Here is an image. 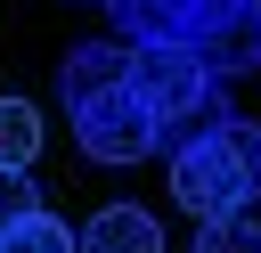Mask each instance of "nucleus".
Here are the masks:
<instances>
[{"mask_svg": "<svg viewBox=\"0 0 261 253\" xmlns=\"http://www.w3.org/2000/svg\"><path fill=\"white\" fill-rule=\"evenodd\" d=\"M253 8H261V0H253Z\"/></svg>", "mask_w": 261, "mask_h": 253, "instance_id": "nucleus-14", "label": "nucleus"}, {"mask_svg": "<svg viewBox=\"0 0 261 253\" xmlns=\"http://www.w3.org/2000/svg\"><path fill=\"white\" fill-rule=\"evenodd\" d=\"M204 8H228V0H204Z\"/></svg>", "mask_w": 261, "mask_h": 253, "instance_id": "nucleus-13", "label": "nucleus"}, {"mask_svg": "<svg viewBox=\"0 0 261 253\" xmlns=\"http://www.w3.org/2000/svg\"><path fill=\"white\" fill-rule=\"evenodd\" d=\"M0 253H82V245H73V229H65V220L41 204V212H24V220L0 237Z\"/></svg>", "mask_w": 261, "mask_h": 253, "instance_id": "nucleus-10", "label": "nucleus"}, {"mask_svg": "<svg viewBox=\"0 0 261 253\" xmlns=\"http://www.w3.org/2000/svg\"><path fill=\"white\" fill-rule=\"evenodd\" d=\"M24 212H41V188H33V171H0V237H8Z\"/></svg>", "mask_w": 261, "mask_h": 253, "instance_id": "nucleus-12", "label": "nucleus"}, {"mask_svg": "<svg viewBox=\"0 0 261 253\" xmlns=\"http://www.w3.org/2000/svg\"><path fill=\"white\" fill-rule=\"evenodd\" d=\"M188 57H196L212 82H228V73L261 65V8H253V0H228V8H212V16L196 24Z\"/></svg>", "mask_w": 261, "mask_h": 253, "instance_id": "nucleus-3", "label": "nucleus"}, {"mask_svg": "<svg viewBox=\"0 0 261 253\" xmlns=\"http://www.w3.org/2000/svg\"><path fill=\"white\" fill-rule=\"evenodd\" d=\"M228 114H237V106L220 98V82H204L196 98H179L171 114H155V147H163V155H179V147H196V139H212V131L228 122Z\"/></svg>", "mask_w": 261, "mask_h": 253, "instance_id": "nucleus-8", "label": "nucleus"}, {"mask_svg": "<svg viewBox=\"0 0 261 253\" xmlns=\"http://www.w3.org/2000/svg\"><path fill=\"white\" fill-rule=\"evenodd\" d=\"M41 155V114L24 98H0V171H33Z\"/></svg>", "mask_w": 261, "mask_h": 253, "instance_id": "nucleus-9", "label": "nucleus"}, {"mask_svg": "<svg viewBox=\"0 0 261 253\" xmlns=\"http://www.w3.org/2000/svg\"><path fill=\"white\" fill-rule=\"evenodd\" d=\"M204 82H212V73H204L188 49H130V73H122V90L147 106V122H155V114H171L179 98H196Z\"/></svg>", "mask_w": 261, "mask_h": 253, "instance_id": "nucleus-4", "label": "nucleus"}, {"mask_svg": "<svg viewBox=\"0 0 261 253\" xmlns=\"http://www.w3.org/2000/svg\"><path fill=\"white\" fill-rule=\"evenodd\" d=\"M188 253H261V212H228V220H196Z\"/></svg>", "mask_w": 261, "mask_h": 253, "instance_id": "nucleus-11", "label": "nucleus"}, {"mask_svg": "<svg viewBox=\"0 0 261 253\" xmlns=\"http://www.w3.org/2000/svg\"><path fill=\"white\" fill-rule=\"evenodd\" d=\"M122 24V49H188L196 24L212 16L204 0H106Z\"/></svg>", "mask_w": 261, "mask_h": 253, "instance_id": "nucleus-5", "label": "nucleus"}, {"mask_svg": "<svg viewBox=\"0 0 261 253\" xmlns=\"http://www.w3.org/2000/svg\"><path fill=\"white\" fill-rule=\"evenodd\" d=\"M171 196H179L196 220L253 212V204H261V122L228 114L212 139L179 147V155H171Z\"/></svg>", "mask_w": 261, "mask_h": 253, "instance_id": "nucleus-1", "label": "nucleus"}, {"mask_svg": "<svg viewBox=\"0 0 261 253\" xmlns=\"http://www.w3.org/2000/svg\"><path fill=\"white\" fill-rule=\"evenodd\" d=\"M122 73H130V49H122V41H82V49L57 65V90H65V106L82 114V106L114 98V90H122Z\"/></svg>", "mask_w": 261, "mask_h": 253, "instance_id": "nucleus-6", "label": "nucleus"}, {"mask_svg": "<svg viewBox=\"0 0 261 253\" xmlns=\"http://www.w3.org/2000/svg\"><path fill=\"white\" fill-rule=\"evenodd\" d=\"M73 245H82V253H163V229H155V212H139V204H98Z\"/></svg>", "mask_w": 261, "mask_h": 253, "instance_id": "nucleus-7", "label": "nucleus"}, {"mask_svg": "<svg viewBox=\"0 0 261 253\" xmlns=\"http://www.w3.org/2000/svg\"><path fill=\"white\" fill-rule=\"evenodd\" d=\"M73 139H82L90 163H139V155H155V122H147V106H139L130 90L82 106V114H73Z\"/></svg>", "mask_w": 261, "mask_h": 253, "instance_id": "nucleus-2", "label": "nucleus"}]
</instances>
